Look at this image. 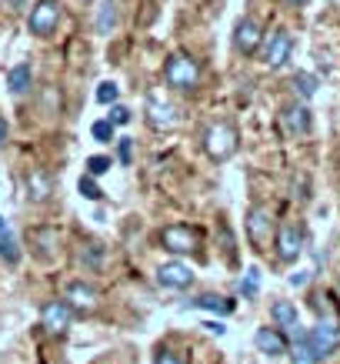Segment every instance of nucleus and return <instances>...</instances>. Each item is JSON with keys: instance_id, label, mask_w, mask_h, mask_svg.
<instances>
[{"instance_id": "37", "label": "nucleus", "mask_w": 340, "mask_h": 364, "mask_svg": "<svg viewBox=\"0 0 340 364\" xmlns=\"http://www.w3.org/2000/svg\"><path fill=\"white\" fill-rule=\"evenodd\" d=\"M287 4H290V7H304L307 0H287Z\"/></svg>"}, {"instance_id": "35", "label": "nucleus", "mask_w": 340, "mask_h": 364, "mask_svg": "<svg viewBox=\"0 0 340 364\" xmlns=\"http://www.w3.org/2000/svg\"><path fill=\"white\" fill-rule=\"evenodd\" d=\"M204 328H207V331H214V334H224V331H227V328H224V324H220V321H207V324H204Z\"/></svg>"}, {"instance_id": "34", "label": "nucleus", "mask_w": 340, "mask_h": 364, "mask_svg": "<svg viewBox=\"0 0 340 364\" xmlns=\"http://www.w3.org/2000/svg\"><path fill=\"white\" fill-rule=\"evenodd\" d=\"M121 164H131V141L127 137L121 141Z\"/></svg>"}, {"instance_id": "31", "label": "nucleus", "mask_w": 340, "mask_h": 364, "mask_svg": "<svg viewBox=\"0 0 340 364\" xmlns=\"http://www.w3.org/2000/svg\"><path fill=\"white\" fill-rule=\"evenodd\" d=\"M220 237H224V254H227V261H237V251H234V234L227 224H220Z\"/></svg>"}, {"instance_id": "15", "label": "nucleus", "mask_w": 340, "mask_h": 364, "mask_svg": "<svg viewBox=\"0 0 340 364\" xmlns=\"http://www.w3.org/2000/svg\"><path fill=\"white\" fill-rule=\"evenodd\" d=\"M280 121H284L287 134H310V127H314V117L304 104H287L280 111Z\"/></svg>"}, {"instance_id": "19", "label": "nucleus", "mask_w": 340, "mask_h": 364, "mask_svg": "<svg viewBox=\"0 0 340 364\" xmlns=\"http://www.w3.org/2000/svg\"><path fill=\"white\" fill-rule=\"evenodd\" d=\"M0 257H4L7 264H17V261H21V247H17L11 224L4 221V218H0Z\"/></svg>"}, {"instance_id": "27", "label": "nucleus", "mask_w": 340, "mask_h": 364, "mask_svg": "<svg viewBox=\"0 0 340 364\" xmlns=\"http://www.w3.org/2000/svg\"><path fill=\"white\" fill-rule=\"evenodd\" d=\"M117 94H121V90H117V84H114V80H104V84L97 87V100H100V104H114V100H117Z\"/></svg>"}, {"instance_id": "6", "label": "nucleus", "mask_w": 340, "mask_h": 364, "mask_svg": "<svg viewBox=\"0 0 340 364\" xmlns=\"http://www.w3.org/2000/svg\"><path fill=\"white\" fill-rule=\"evenodd\" d=\"M337 341H340V328L334 324V321H320L317 328H310L307 331V344L310 351H314V358H330V354L337 351Z\"/></svg>"}, {"instance_id": "16", "label": "nucleus", "mask_w": 340, "mask_h": 364, "mask_svg": "<svg viewBox=\"0 0 340 364\" xmlns=\"http://www.w3.org/2000/svg\"><path fill=\"white\" fill-rule=\"evenodd\" d=\"M253 344L261 348V354H270V358L287 354V338H284V331H280V328H257Z\"/></svg>"}, {"instance_id": "39", "label": "nucleus", "mask_w": 340, "mask_h": 364, "mask_svg": "<svg viewBox=\"0 0 340 364\" xmlns=\"http://www.w3.org/2000/svg\"><path fill=\"white\" fill-rule=\"evenodd\" d=\"M337 291H340V281H337Z\"/></svg>"}, {"instance_id": "25", "label": "nucleus", "mask_w": 340, "mask_h": 364, "mask_svg": "<svg viewBox=\"0 0 340 364\" xmlns=\"http://www.w3.org/2000/svg\"><path fill=\"white\" fill-rule=\"evenodd\" d=\"M77 191H80V194H84V198H87V200H100V198H104V191H100L97 188V181H94V177H80V184H77Z\"/></svg>"}, {"instance_id": "26", "label": "nucleus", "mask_w": 340, "mask_h": 364, "mask_svg": "<svg viewBox=\"0 0 340 364\" xmlns=\"http://www.w3.org/2000/svg\"><path fill=\"white\" fill-rule=\"evenodd\" d=\"M80 261H84L87 267H100L104 264V247H100V244H90L87 251L80 254Z\"/></svg>"}, {"instance_id": "2", "label": "nucleus", "mask_w": 340, "mask_h": 364, "mask_svg": "<svg viewBox=\"0 0 340 364\" xmlns=\"http://www.w3.org/2000/svg\"><path fill=\"white\" fill-rule=\"evenodd\" d=\"M164 80L174 90H194L200 84V64L187 54H174L164 67Z\"/></svg>"}, {"instance_id": "11", "label": "nucleus", "mask_w": 340, "mask_h": 364, "mask_svg": "<svg viewBox=\"0 0 340 364\" xmlns=\"http://www.w3.org/2000/svg\"><path fill=\"white\" fill-rule=\"evenodd\" d=\"M157 284L170 287V291H184V287L194 284V271L184 261H167V264L157 267Z\"/></svg>"}, {"instance_id": "1", "label": "nucleus", "mask_w": 340, "mask_h": 364, "mask_svg": "<svg viewBox=\"0 0 340 364\" xmlns=\"http://www.w3.org/2000/svg\"><path fill=\"white\" fill-rule=\"evenodd\" d=\"M204 151H207V157L217 161V164L231 161V157L237 154V127H234L231 121H214L207 131H204Z\"/></svg>"}, {"instance_id": "4", "label": "nucleus", "mask_w": 340, "mask_h": 364, "mask_svg": "<svg viewBox=\"0 0 340 364\" xmlns=\"http://www.w3.org/2000/svg\"><path fill=\"white\" fill-rule=\"evenodd\" d=\"M160 244L170 254H190V251H197L200 234L194 228H187V224H170V228L160 231Z\"/></svg>"}, {"instance_id": "12", "label": "nucleus", "mask_w": 340, "mask_h": 364, "mask_svg": "<svg viewBox=\"0 0 340 364\" xmlns=\"http://www.w3.org/2000/svg\"><path fill=\"white\" fill-rule=\"evenodd\" d=\"M247 234H251V241L257 244V247H263V244L270 241V234H274V218H270V210L261 208V204H253V208L247 210Z\"/></svg>"}, {"instance_id": "32", "label": "nucleus", "mask_w": 340, "mask_h": 364, "mask_svg": "<svg viewBox=\"0 0 340 364\" xmlns=\"http://www.w3.org/2000/svg\"><path fill=\"white\" fill-rule=\"evenodd\" d=\"M110 124H131V111L127 107H110Z\"/></svg>"}, {"instance_id": "8", "label": "nucleus", "mask_w": 340, "mask_h": 364, "mask_svg": "<svg viewBox=\"0 0 340 364\" xmlns=\"http://www.w3.org/2000/svg\"><path fill=\"white\" fill-rule=\"evenodd\" d=\"M64 301L70 304V311H77V314H90V311H97L100 294H97V287L87 284V281H74V284H67Z\"/></svg>"}, {"instance_id": "9", "label": "nucleus", "mask_w": 340, "mask_h": 364, "mask_svg": "<svg viewBox=\"0 0 340 364\" xmlns=\"http://www.w3.org/2000/svg\"><path fill=\"white\" fill-rule=\"evenodd\" d=\"M290 54H294V37H290V31H274L270 33V41H267L263 64L270 67V70H280V67L290 60Z\"/></svg>"}, {"instance_id": "7", "label": "nucleus", "mask_w": 340, "mask_h": 364, "mask_svg": "<svg viewBox=\"0 0 340 364\" xmlns=\"http://www.w3.org/2000/svg\"><path fill=\"white\" fill-rule=\"evenodd\" d=\"M263 44V31L261 23L251 21V17H243V21H237V27H234V50L243 57H253L257 50H261Z\"/></svg>"}, {"instance_id": "13", "label": "nucleus", "mask_w": 340, "mask_h": 364, "mask_svg": "<svg viewBox=\"0 0 340 364\" xmlns=\"http://www.w3.org/2000/svg\"><path fill=\"white\" fill-rule=\"evenodd\" d=\"M143 114H147V124L150 127H157V131H170L177 124V111H174V104H167V100L160 97H147V104H143Z\"/></svg>"}, {"instance_id": "18", "label": "nucleus", "mask_w": 340, "mask_h": 364, "mask_svg": "<svg viewBox=\"0 0 340 364\" xmlns=\"http://www.w3.org/2000/svg\"><path fill=\"white\" fill-rule=\"evenodd\" d=\"M270 318H274V324L280 328V331H290L294 334L297 328H300V318H297V308L290 304V301H277L274 308H270Z\"/></svg>"}, {"instance_id": "22", "label": "nucleus", "mask_w": 340, "mask_h": 364, "mask_svg": "<svg viewBox=\"0 0 340 364\" xmlns=\"http://www.w3.org/2000/svg\"><path fill=\"white\" fill-rule=\"evenodd\" d=\"M31 80H33L31 64H17V67L11 70V77H7V84H11L13 94H23V90H31Z\"/></svg>"}, {"instance_id": "30", "label": "nucleus", "mask_w": 340, "mask_h": 364, "mask_svg": "<svg viewBox=\"0 0 340 364\" xmlns=\"http://www.w3.org/2000/svg\"><path fill=\"white\" fill-rule=\"evenodd\" d=\"M110 171V157H90L87 161V174L97 177V174H107Z\"/></svg>"}, {"instance_id": "29", "label": "nucleus", "mask_w": 340, "mask_h": 364, "mask_svg": "<svg viewBox=\"0 0 340 364\" xmlns=\"http://www.w3.org/2000/svg\"><path fill=\"white\" fill-rule=\"evenodd\" d=\"M154 364H184V358H180L177 351H170V348H157Z\"/></svg>"}, {"instance_id": "24", "label": "nucleus", "mask_w": 340, "mask_h": 364, "mask_svg": "<svg viewBox=\"0 0 340 364\" xmlns=\"http://www.w3.org/2000/svg\"><path fill=\"white\" fill-rule=\"evenodd\" d=\"M257 287H261V271H257V267H251V271H247V277L241 281V294H243V298H257Z\"/></svg>"}, {"instance_id": "21", "label": "nucleus", "mask_w": 340, "mask_h": 364, "mask_svg": "<svg viewBox=\"0 0 340 364\" xmlns=\"http://www.w3.org/2000/svg\"><path fill=\"white\" fill-rule=\"evenodd\" d=\"M117 27V4L114 0H100L97 7V33H110Z\"/></svg>"}, {"instance_id": "14", "label": "nucleus", "mask_w": 340, "mask_h": 364, "mask_svg": "<svg viewBox=\"0 0 340 364\" xmlns=\"http://www.w3.org/2000/svg\"><path fill=\"white\" fill-rule=\"evenodd\" d=\"M23 188H27V200L31 204H47L50 200V194H54V181H50V174L47 171H31L27 174V181H23Z\"/></svg>"}, {"instance_id": "23", "label": "nucleus", "mask_w": 340, "mask_h": 364, "mask_svg": "<svg viewBox=\"0 0 340 364\" xmlns=\"http://www.w3.org/2000/svg\"><path fill=\"white\" fill-rule=\"evenodd\" d=\"M294 87H297V94H300V97H314V94H317V87H320V80L314 77V74H307V70H297V74H294Z\"/></svg>"}, {"instance_id": "36", "label": "nucleus", "mask_w": 340, "mask_h": 364, "mask_svg": "<svg viewBox=\"0 0 340 364\" xmlns=\"http://www.w3.org/2000/svg\"><path fill=\"white\" fill-rule=\"evenodd\" d=\"M7 134H11V127H7V121H4V114H0V144L7 141Z\"/></svg>"}, {"instance_id": "17", "label": "nucleus", "mask_w": 340, "mask_h": 364, "mask_svg": "<svg viewBox=\"0 0 340 364\" xmlns=\"http://www.w3.org/2000/svg\"><path fill=\"white\" fill-rule=\"evenodd\" d=\"M31 244L37 247V257L40 261H50L57 254V244H60V234L54 228H33L31 231Z\"/></svg>"}, {"instance_id": "38", "label": "nucleus", "mask_w": 340, "mask_h": 364, "mask_svg": "<svg viewBox=\"0 0 340 364\" xmlns=\"http://www.w3.org/2000/svg\"><path fill=\"white\" fill-rule=\"evenodd\" d=\"M330 4H340V0H330Z\"/></svg>"}, {"instance_id": "5", "label": "nucleus", "mask_w": 340, "mask_h": 364, "mask_svg": "<svg viewBox=\"0 0 340 364\" xmlns=\"http://www.w3.org/2000/svg\"><path fill=\"white\" fill-rule=\"evenodd\" d=\"M304 241H307V234L300 224H284L280 231H277V257L284 261V264H294L297 257L304 254Z\"/></svg>"}, {"instance_id": "20", "label": "nucleus", "mask_w": 340, "mask_h": 364, "mask_svg": "<svg viewBox=\"0 0 340 364\" xmlns=\"http://www.w3.org/2000/svg\"><path fill=\"white\" fill-rule=\"evenodd\" d=\"M187 308H204V311H217V314H234V304L231 298H217V294H204V298H194L187 301Z\"/></svg>"}, {"instance_id": "10", "label": "nucleus", "mask_w": 340, "mask_h": 364, "mask_svg": "<svg viewBox=\"0 0 340 364\" xmlns=\"http://www.w3.org/2000/svg\"><path fill=\"white\" fill-rule=\"evenodd\" d=\"M70 318H74V311L67 301H47L40 308V324L47 328V334H64L70 328Z\"/></svg>"}, {"instance_id": "3", "label": "nucleus", "mask_w": 340, "mask_h": 364, "mask_svg": "<svg viewBox=\"0 0 340 364\" xmlns=\"http://www.w3.org/2000/svg\"><path fill=\"white\" fill-rule=\"evenodd\" d=\"M57 23H60V4H57V0H37L31 17H27L31 33H37V37H50V33L57 31Z\"/></svg>"}, {"instance_id": "28", "label": "nucleus", "mask_w": 340, "mask_h": 364, "mask_svg": "<svg viewBox=\"0 0 340 364\" xmlns=\"http://www.w3.org/2000/svg\"><path fill=\"white\" fill-rule=\"evenodd\" d=\"M94 137H97L100 144H110V141H114V124H110V121H97V124H94Z\"/></svg>"}, {"instance_id": "33", "label": "nucleus", "mask_w": 340, "mask_h": 364, "mask_svg": "<svg viewBox=\"0 0 340 364\" xmlns=\"http://www.w3.org/2000/svg\"><path fill=\"white\" fill-rule=\"evenodd\" d=\"M307 281H310L307 271H297V274H290V284H294V287H304Z\"/></svg>"}]
</instances>
